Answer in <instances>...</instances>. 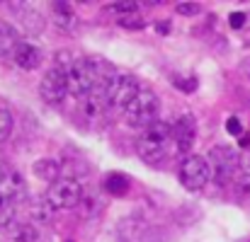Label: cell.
Segmentation results:
<instances>
[{
    "instance_id": "cell-16",
    "label": "cell",
    "mask_w": 250,
    "mask_h": 242,
    "mask_svg": "<svg viewBox=\"0 0 250 242\" xmlns=\"http://www.w3.org/2000/svg\"><path fill=\"white\" fill-rule=\"evenodd\" d=\"M17 44L20 41H17V34L12 32V27L0 22V56H12Z\"/></svg>"
},
{
    "instance_id": "cell-6",
    "label": "cell",
    "mask_w": 250,
    "mask_h": 242,
    "mask_svg": "<svg viewBox=\"0 0 250 242\" xmlns=\"http://www.w3.org/2000/svg\"><path fill=\"white\" fill-rule=\"evenodd\" d=\"M209 167H211V179H216L219 184H226L231 179H236V169L241 167V158L233 148L229 146H216L209 150Z\"/></svg>"
},
{
    "instance_id": "cell-4",
    "label": "cell",
    "mask_w": 250,
    "mask_h": 242,
    "mask_svg": "<svg viewBox=\"0 0 250 242\" xmlns=\"http://www.w3.org/2000/svg\"><path fill=\"white\" fill-rule=\"evenodd\" d=\"M83 186L78 179H71V177H61L59 182H54L46 191V201L51 208H76L78 204H83Z\"/></svg>"
},
{
    "instance_id": "cell-17",
    "label": "cell",
    "mask_w": 250,
    "mask_h": 242,
    "mask_svg": "<svg viewBox=\"0 0 250 242\" xmlns=\"http://www.w3.org/2000/svg\"><path fill=\"white\" fill-rule=\"evenodd\" d=\"M22 27L29 34H39L44 29V17L37 10H22Z\"/></svg>"
},
{
    "instance_id": "cell-23",
    "label": "cell",
    "mask_w": 250,
    "mask_h": 242,
    "mask_svg": "<svg viewBox=\"0 0 250 242\" xmlns=\"http://www.w3.org/2000/svg\"><path fill=\"white\" fill-rule=\"evenodd\" d=\"M109 10L119 17V15H126V12H136V10H139V5H136V2H131V0H124V2H114V5H109Z\"/></svg>"
},
{
    "instance_id": "cell-14",
    "label": "cell",
    "mask_w": 250,
    "mask_h": 242,
    "mask_svg": "<svg viewBox=\"0 0 250 242\" xmlns=\"http://www.w3.org/2000/svg\"><path fill=\"white\" fill-rule=\"evenodd\" d=\"M5 242H37V230L24 223V221H15L5 228Z\"/></svg>"
},
{
    "instance_id": "cell-15",
    "label": "cell",
    "mask_w": 250,
    "mask_h": 242,
    "mask_svg": "<svg viewBox=\"0 0 250 242\" xmlns=\"http://www.w3.org/2000/svg\"><path fill=\"white\" fill-rule=\"evenodd\" d=\"M51 12H54V19H56V24H59L61 29H66V32H73V29H76L78 17H76V12L71 10V5H66V2H54V5H51Z\"/></svg>"
},
{
    "instance_id": "cell-2",
    "label": "cell",
    "mask_w": 250,
    "mask_h": 242,
    "mask_svg": "<svg viewBox=\"0 0 250 242\" xmlns=\"http://www.w3.org/2000/svg\"><path fill=\"white\" fill-rule=\"evenodd\" d=\"M172 138V126L166 121H156L148 129H144L139 138V155L146 162H158L166 153L167 141Z\"/></svg>"
},
{
    "instance_id": "cell-24",
    "label": "cell",
    "mask_w": 250,
    "mask_h": 242,
    "mask_svg": "<svg viewBox=\"0 0 250 242\" xmlns=\"http://www.w3.org/2000/svg\"><path fill=\"white\" fill-rule=\"evenodd\" d=\"M202 7L197 2H180L177 5V15H197Z\"/></svg>"
},
{
    "instance_id": "cell-28",
    "label": "cell",
    "mask_w": 250,
    "mask_h": 242,
    "mask_svg": "<svg viewBox=\"0 0 250 242\" xmlns=\"http://www.w3.org/2000/svg\"><path fill=\"white\" fill-rule=\"evenodd\" d=\"M241 174H243L246 179H250V153L241 158Z\"/></svg>"
},
{
    "instance_id": "cell-8",
    "label": "cell",
    "mask_w": 250,
    "mask_h": 242,
    "mask_svg": "<svg viewBox=\"0 0 250 242\" xmlns=\"http://www.w3.org/2000/svg\"><path fill=\"white\" fill-rule=\"evenodd\" d=\"M39 94H42V99H44L46 104H51V107L61 104L63 97L68 94L66 71H61V68H56V66H54L51 71H46V75L42 78V85H39Z\"/></svg>"
},
{
    "instance_id": "cell-5",
    "label": "cell",
    "mask_w": 250,
    "mask_h": 242,
    "mask_svg": "<svg viewBox=\"0 0 250 242\" xmlns=\"http://www.w3.org/2000/svg\"><path fill=\"white\" fill-rule=\"evenodd\" d=\"M180 184L187 191H199L209 184L211 179V167L204 155H187L185 160L180 162Z\"/></svg>"
},
{
    "instance_id": "cell-27",
    "label": "cell",
    "mask_w": 250,
    "mask_h": 242,
    "mask_svg": "<svg viewBox=\"0 0 250 242\" xmlns=\"http://www.w3.org/2000/svg\"><path fill=\"white\" fill-rule=\"evenodd\" d=\"M246 19H248L246 12H233V15H231V27H233V29H243V27H246Z\"/></svg>"
},
{
    "instance_id": "cell-11",
    "label": "cell",
    "mask_w": 250,
    "mask_h": 242,
    "mask_svg": "<svg viewBox=\"0 0 250 242\" xmlns=\"http://www.w3.org/2000/svg\"><path fill=\"white\" fill-rule=\"evenodd\" d=\"M104 109H107V94L102 90L90 92L83 99V116L90 124H100L104 119Z\"/></svg>"
},
{
    "instance_id": "cell-26",
    "label": "cell",
    "mask_w": 250,
    "mask_h": 242,
    "mask_svg": "<svg viewBox=\"0 0 250 242\" xmlns=\"http://www.w3.org/2000/svg\"><path fill=\"white\" fill-rule=\"evenodd\" d=\"M175 87H182L185 92H192L197 87V80L194 78H175Z\"/></svg>"
},
{
    "instance_id": "cell-7",
    "label": "cell",
    "mask_w": 250,
    "mask_h": 242,
    "mask_svg": "<svg viewBox=\"0 0 250 242\" xmlns=\"http://www.w3.org/2000/svg\"><path fill=\"white\" fill-rule=\"evenodd\" d=\"M141 92V85L134 75H124V73H117L112 82L107 85L104 94H107V104L109 107H117V109H126L134 97Z\"/></svg>"
},
{
    "instance_id": "cell-3",
    "label": "cell",
    "mask_w": 250,
    "mask_h": 242,
    "mask_svg": "<svg viewBox=\"0 0 250 242\" xmlns=\"http://www.w3.org/2000/svg\"><path fill=\"white\" fill-rule=\"evenodd\" d=\"M66 78H68V94H73L78 99H85L90 92L97 90L90 58H73V63L66 68Z\"/></svg>"
},
{
    "instance_id": "cell-1",
    "label": "cell",
    "mask_w": 250,
    "mask_h": 242,
    "mask_svg": "<svg viewBox=\"0 0 250 242\" xmlns=\"http://www.w3.org/2000/svg\"><path fill=\"white\" fill-rule=\"evenodd\" d=\"M158 109H161L158 97L151 90H141L134 97V102L124 109V119L131 129H148L151 124L158 121Z\"/></svg>"
},
{
    "instance_id": "cell-13",
    "label": "cell",
    "mask_w": 250,
    "mask_h": 242,
    "mask_svg": "<svg viewBox=\"0 0 250 242\" xmlns=\"http://www.w3.org/2000/svg\"><path fill=\"white\" fill-rule=\"evenodd\" d=\"M32 172H34L37 179L49 182V186H51L54 182L61 179V162L51 160V158H42V160H37L34 165H32Z\"/></svg>"
},
{
    "instance_id": "cell-20",
    "label": "cell",
    "mask_w": 250,
    "mask_h": 242,
    "mask_svg": "<svg viewBox=\"0 0 250 242\" xmlns=\"http://www.w3.org/2000/svg\"><path fill=\"white\" fill-rule=\"evenodd\" d=\"M12 112L10 109H0V143H5L7 138H10V133H12Z\"/></svg>"
},
{
    "instance_id": "cell-12",
    "label": "cell",
    "mask_w": 250,
    "mask_h": 242,
    "mask_svg": "<svg viewBox=\"0 0 250 242\" xmlns=\"http://www.w3.org/2000/svg\"><path fill=\"white\" fill-rule=\"evenodd\" d=\"M12 61H15L20 68H24V71H34V68H39V63H42V51H39L37 46H32V44L20 41V44L15 46V51H12Z\"/></svg>"
},
{
    "instance_id": "cell-19",
    "label": "cell",
    "mask_w": 250,
    "mask_h": 242,
    "mask_svg": "<svg viewBox=\"0 0 250 242\" xmlns=\"http://www.w3.org/2000/svg\"><path fill=\"white\" fill-rule=\"evenodd\" d=\"M29 213H32V218H34V221L49 223V218H51V206H49V201H46V199H44V201H34V204L29 206Z\"/></svg>"
},
{
    "instance_id": "cell-22",
    "label": "cell",
    "mask_w": 250,
    "mask_h": 242,
    "mask_svg": "<svg viewBox=\"0 0 250 242\" xmlns=\"http://www.w3.org/2000/svg\"><path fill=\"white\" fill-rule=\"evenodd\" d=\"M117 24H119V27H126V29H141V27H144V19H141V15H139V10H136V12L119 15V17H117Z\"/></svg>"
},
{
    "instance_id": "cell-18",
    "label": "cell",
    "mask_w": 250,
    "mask_h": 242,
    "mask_svg": "<svg viewBox=\"0 0 250 242\" xmlns=\"http://www.w3.org/2000/svg\"><path fill=\"white\" fill-rule=\"evenodd\" d=\"M104 186H107L109 194H114V196H124V194L129 191V179H126L124 174H109L107 182H104Z\"/></svg>"
},
{
    "instance_id": "cell-25",
    "label": "cell",
    "mask_w": 250,
    "mask_h": 242,
    "mask_svg": "<svg viewBox=\"0 0 250 242\" xmlns=\"http://www.w3.org/2000/svg\"><path fill=\"white\" fill-rule=\"evenodd\" d=\"M226 131H229L231 136H241V133H243V126H241V121H238L236 116H231V119L226 121Z\"/></svg>"
},
{
    "instance_id": "cell-10",
    "label": "cell",
    "mask_w": 250,
    "mask_h": 242,
    "mask_svg": "<svg viewBox=\"0 0 250 242\" xmlns=\"http://www.w3.org/2000/svg\"><path fill=\"white\" fill-rule=\"evenodd\" d=\"M0 196L7 201L24 199V179L12 167H0Z\"/></svg>"
},
{
    "instance_id": "cell-21",
    "label": "cell",
    "mask_w": 250,
    "mask_h": 242,
    "mask_svg": "<svg viewBox=\"0 0 250 242\" xmlns=\"http://www.w3.org/2000/svg\"><path fill=\"white\" fill-rule=\"evenodd\" d=\"M10 223H15V204L0 196V228H7Z\"/></svg>"
},
{
    "instance_id": "cell-29",
    "label": "cell",
    "mask_w": 250,
    "mask_h": 242,
    "mask_svg": "<svg viewBox=\"0 0 250 242\" xmlns=\"http://www.w3.org/2000/svg\"><path fill=\"white\" fill-rule=\"evenodd\" d=\"M241 146H250V133H246V136L241 138Z\"/></svg>"
},
{
    "instance_id": "cell-30",
    "label": "cell",
    "mask_w": 250,
    "mask_h": 242,
    "mask_svg": "<svg viewBox=\"0 0 250 242\" xmlns=\"http://www.w3.org/2000/svg\"><path fill=\"white\" fill-rule=\"evenodd\" d=\"M243 71H246V75H248V78H250V58H248V61H246V63H243Z\"/></svg>"
},
{
    "instance_id": "cell-9",
    "label": "cell",
    "mask_w": 250,
    "mask_h": 242,
    "mask_svg": "<svg viewBox=\"0 0 250 242\" xmlns=\"http://www.w3.org/2000/svg\"><path fill=\"white\" fill-rule=\"evenodd\" d=\"M194 138H197V121L192 114H185L175 121L172 126V143H175V150L180 155L189 153V148L194 146Z\"/></svg>"
}]
</instances>
